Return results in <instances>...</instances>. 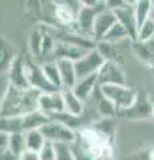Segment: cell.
<instances>
[{"mask_svg": "<svg viewBox=\"0 0 154 160\" xmlns=\"http://www.w3.org/2000/svg\"><path fill=\"white\" fill-rule=\"evenodd\" d=\"M40 91L35 88H16L12 87L2 98V118L26 116L39 109V99L42 96Z\"/></svg>", "mask_w": 154, "mask_h": 160, "instance_id": "1", "label": "cell"}, {"mask_svg": "<svg viewBox=\"0 0 154 160\" xmlns=\"http://www.w3.org/2000/svg\"><path fill=\"white\" fill-rule=\"evenodd\" d=\"M77 143L81 144V146L94 158V160H95L98 156H101L107 148L113 147V144H111L113 140L94 126L81 129V131L78 132Z\"/></svg>", "mask_w": 154, "mask_h": 160, "instance_id": "2", "label": "cell"}, {"mask_svg": "<svg viewBox=\"0 0 154 160\" xmlns=\"http://www.w3.org/2000/svg\"><path fill=\"white\" fill-rule=\"evenodd\" d=\"M102 93L114 104V107L118 112H123L130 109L135 104L138 93L135 89L130 86H117V84H107V86H101Z\"/></svg>", "mask_w": 154, "mask_h": 160, "instance_id": "3", "label": "cell"}, {"mask_svg": "<svg viewBox=\"0 0 154 160\" xmlns=\"http://www.w3.org/2000/svg\"><path fill=\"white\" fill-rule=\"evenodd\" d=\"M24 72H26L28 86L31 88H35L43 93L59 91V89H55L48 83V80L43 73L42 64L38 63L34 58L27 56V55H24Z\"/></svg>", "mask_w": 154, "mask_h": 160, "instance_id": "4", "label": "cell"}, {"mask_svg": "<svg viewBox=\"0 0 154 160\" xmlns=\"http://www.w3.org/2000/svg\"><path fill=\"white\" fill-rule=\"evenodd\" d=\"M106 8H107L106 2H99L95 7H87L84 4H82L81 9H79V13H78V18H77V23H75L78 33L82 35V36L93 39V29H94L95 19Z\"/></svg>", "mask_w": 154, "mask_h": 160, "instance_id": "5", "label": "cell"}, {"mask_svg": "<svg viewBox=\"0 0 154 160\" xmlns=\"http://www.w3.org/2000/svg\"><path fill=\"white\" fill-rule=\"evenodd\" d=\"M40 131L47 142H51L54 144H58V143L72 144L77 142V138H78V132L68 128L67 126H64L63 123L58 122L55 119H51V122L46 124Z\"/></svg>", "mask_w": 154, "mask_h": 160, "instance_id": "6", "label": "cell"}, {"mask_svg": "<svg viewBox=\"0 0 154 160\" xmlns=\"http://www.w3.org/2000/svg\"><path fill=\"white\" fill-rule=\"evenodd\" d=\"M106 63V60L97 48L91 49L88 53H86L83 58L75 62V71H77V78L78 80L88 78L91 75H97L99 69L103 67V64Z\"/></svg>", "mask_w": 154, "mask_h": 160, "instance_id": "7", "label": "cell"}, {"mask_svg": "<svg viewBox=\"0 0 154 160\" xmlns=\"http://www.w3.org/2000/svg\"><path fill=\"white\" fill-rule=\"evenodd\" d=\"M54 19L62 27L75 26L79 9L82 7L81 2H56L54 3Z\"/></svg>", "mask_w": 154, "mask_h": 160, "instance_id": "8", "label": "cell"}, {"mask_svg": "<svg viewBox=\"0 0 154 160\" xmlns=\"http://www.w3.org/2000/svg\"><path fill=\"white\" fill-rule=\"evenodd\" d=\"M107 84H117V86H127L126 75L122 71L119 64L106 62L98 72V86H107Z\"/></svg>", "mask_w": 154, "mask_h": 160, "instance_id": "9", "label": "cell"}, {"mask_svg": "<svg viewBox=\"0 0 154 160\" xmlns=\"http://www.w3.org/2000/svg\"><path fill=\"white\" fill-rule=\"evenodd\" d=\"M135 4L137 2H126L125 6L114 9V13L117 16L118 23H121L127 29L131 42H135L138 36V27L135 22V15H134V7H135Z\"/></svg>", "mask_w": 154, "mask_h": 160, "instance_id": "10", "label": "cell"}, {"mask_svg": "<svg viewBox=\"0 0 154 160\" xmlns=\"http://www.w3.org/2000/svg\"><path fill=\"white\" fill-rule=\"evenodd\" d=\"M39 111L48 115L50 118L64 112V98L62 89L48 93H42L40 99H39Z\"/></svg>", "mask_w": 154, "mask_h": 160, "instance_id": "11", "label": "cell"}, {"mask_svg": "<svg viewBox=\"0 0 154 160\" xmlns=\"http://www.w3.org/2000/svg\"><path fill=\"white\" fill-rule=\"evenodd\" d=\"M118 23L117 16L114 11L111 9H105L97 16L95 23H94V29H93V39L95 43L102 42L105 36L109 33V31Z\"/></svg>", "mask_w": 154, "mask_h": 160, "instance_id": "12", "label": "cell"}, {"mask_svg": "<svg viewBox=\"0 0 154 160\" xmlns=\"http://www.w3.org/2000/svg\"><path fill=\"white\" fill-rule=\"evenodd\" d=\"M91 49L79 47V46H74L70 43H64V42H58L56 40V46L54 49L52 55L50 56L48 60H52V62H56L59 59H70L72 62H77L81 58H83L86 53H88ZM47 60V62H48Z\"/></svg>", "mask_w": 154, "mask_h": 160, "instance_id": "13", "label": "cell"}, {"mask_svg": "<svg viewBox=\"0 0 154 160\" xmlns=\"http://www.w3.org/2000/svg\"><path fill=\"white\" fill-rule=\"evenodd\" d=\"M153 108L154 103H151L146 96H138L135 104L130 109L123 111L121 113L129 120H142L153 118Z\"/></svg>", "mask_w": 154, "mask_h": 160, "instance_id": "14", "label": "cell"}, {"mask_svg": "<svg viewBox=\"0 0 154 160\" xmlns=\"http://www.w3.org/2000/svg\"><path fill=\"white\" fill-rule=\"evenodd\" d=\"M131 49L138 62L147 68H154V39L149 42H131Z\"/></svg>", "mask_w": 154, "mask_h": 160, "instance_id": "15", "label": "cell"}, {"mask_svg": "<svg viewBox=\"0 0 154 160\" xmlns=\"http://www.w3.org/2000/svg\"><path fill=\"white\" fill-rule=\"evenodd\" d=\"M7 75L9 78V82H11L12 87L29 88L27 78H26V72H24V55L18 53L16 56H15Z\"/></svg>", "mask_w": 154, "mask_h": 160, "instance_id": "16", "label": "cell"}, {"mask_svg": "<svg viewBox=\"0 0 154 160\" xmlns=\"http://www.w3.org/2000/svg\"><path fill=\"white\" fill-rule=\"evenodd\" d=\"M90 100H94L93 106H94V108L97 109V112H98V115H99V118L101 119H113L118 113L115 107H114V104L102 93L99 86L95 89V92H94V95L91 96Z\"/></svg>", "mask_w": 154, "mask_h": 160, "instance_id": "17", "label": "cell"}, {"mask_svg": "<svg viewBox=\"0 0 154 160\" xmlns=\"http://www.w3.org/2000/svg\"><path fill=\"white\" fill-rule=\"evenodd\" d=\"M59 72H61L63 89H72L78 82L77 71H75V62L70 59H59L56 60Z\"/></svg>", "mask_w": 154, "mask_h": 160, "instance_id": "18", "label": "cell"}, {"mask_svg": "<svg viewBox=\"0 0 154 160\" xmlns=\"http://www.w3.org/2000/svg\"><path fill=\"white\" fill-rule=\"evenodd\" d=\"M97 88H98V73L78 80L75 87L72 88V92L84 103L91 99Z\"/></svg>", "mask_w": 154, "mask_h": 160, "instance_id": "19", "label": "cell"}, {"mask_svg": "<svg viewBox=\"0 0 154 160\" xmlns=\"http://www.w3.org/2000/svg\"><path fill=\"white\" fill-rule=\"evenodd\" d=\"M50 122H51V118L38 109L35 112L23 116V131L26 133L28 131H34V129H42Z\"/></svg>", "mask_w": 154, "mask_h": 160, "instance_id": "20", "label": "cell"}, {"mask_svg": "<svg viewBox=\"0 0 154 160\" xmlns=\"http://www.w3.org/2000/svg\"><path fill=\"white\" fill-rule=\"evenodd\" d=\"M62 92H63V98H64V112L74 115V116L82 115L84 112V109H86V106H84V103L72 92V89H62Z\"/></svg>", "mask_w": 154, "mask_h": 160, "instance_id": "21", "label": "cell"}, {"mask_svg": "<svg viewBox=\"0 0 154 160\" xmlns=\"http://www.w3.org/2000/svg\"><path fill=\"white\" fill-rule=\"evenodd\" d=\"M97 49L106 62H111L115 64L123 63V53L118 48H115V44L114 43H109V42L102 40V42L97 43Z\"/></svg>", "mask_w": 154, "mask_h": 160, "instance_id": "22", "label": "cell"}, {"mask_svg": "<svg viewBox=\"0 0 154 160\" xmlns=\"http://www.w3.org/2000/svg\"><path fill=\"white\" fill-rule=\"evenodd\" d=\"M42 68H43V73L46 79L48 80V83L55 88V89H63V83H62V78H61V72H59L58 64L56 62L48 60V62H43Z\"/></svg>", "mask_w": 154, "mask_h": 160, "instance_id": "23", "label": "cell"}, {"mask_svg": "<svg viewBox=\"0 0 154 160\" xmlns=\"http://www.w3.org/2000/svg\"><path fill=\"white\" fill-rule=\"evenodd\" d=\"M153 6H154V3L149 2V0H138L137 2L135 7H134V15H135V22H137L138 29L150 19Z\"/></svg>", "mask_w": 154, "mask_h": 160, "instance_id": "24", "label": "cell"}, {"mask_svg": "<svg viewBox=\"0 0 154 160\" xmlns=\"http://www.w3.org/2000/svg\"><path fill=\"white\" fill-rule=\"evenodd\" d=\"M43 38H44V27L36 28L29 35L28 46H29V52H31L34 59H40L42 56V46H43Z\"/></svg>", "mask_w": 154, "mask_h": 160, "instance_id": "25", "label": "cell"}, {"mask_svg": "<svg viewBox=\"0 0 154 160\" xmlns=\"http://www.w3.org/2000/svg\"><path fill=\"white\" fill-rule=\"evenodd\" d=\"M0 131L9 133V135L24 133V131H23V116L2 118V120H0Z\"/></svg>", "mask_w": 154, "mask_h": 160, "instance_id": "26", "label": "cell"}, {"mask_svg": "<svg viewBox=\"0 0 154 160\" xmlns=\"http://www.w3.org/2000/svg\"><path fill=\"white\" fill-rule=\"evenodd\" d=\"M26 135V144L28 151L39 152L43 148V146L46 144V138L43 136V133L40 129H34V131H28L24 133Z\"/></svg>", "mask_w": 154, "mask_h": 160, "instance_id": "27", "label": "cell"}, {"mask_svg": "<svg viewBox=\"0 0 154 160\" xmlns=\"http://www.w3.org/2000/svg\"><path fill=\"white\" fill-rule=\"evenodd\" d=\"M18 53L12 51L11 46L6 39H2V73H8L9 67Z\"/></svg>", "mask_w": 154, "mask_h": 160, "instance_id": "28", "label": "cell"}, {"mask_svg": "<svg viewBox=\"0 0 154 160\" xmlns=\"http://www.w3.org/2000/svg\"><path fill=\"white\" fill-rule=\"evenodd\" d=\"M8 149L13 152L16 156L20 158L23 152L27 151V144H26V135L24 133H13L9 138V146Z\"/></svg>", "mask_w": 154, "mask_h": 160, "instance_id": "29", "label": "cell"}, {"mask_svg": "<svg viewBox=\"0 0 154 160\" xmlns=\"http://www.w3.org/2000/svg\"><path fill=\"white\" fill-rule=\"evenodd\" d=\"M125 39H130V35H129L127 29L122 26L121 23H117L115 26H114L110 31H109V33L105 36V42H109V43H118V42H122V40Z\"/></svg>", "mask_w": 154, "mask_h": 160, "instance_id": "30", "label": "cell"}, {"mask_svg": "<svg viewBox=\"0 0 154 160\" xmlns=\"http://www.w3.org/2000/svg\"><path fill=\"white\" fill-rule=\"evenodd\" d=\"M154 39V20L150 18L143 26L138 29V42H149Z\"/></svg>", "mask_w": 154, "mask_h": 160, "instance_id": "31", "label": "cell"}, {"mask_svg": "<svg viewBox=\"0 0 154 160\" xmlns=\"http://www.w3.org/2000/svg\"><path fill=\"white\" fill-rule=\"evenodd\" d=\"M55 151H56V160H75L71 151V144L58 143L55 144Z\"/></svg>", "mask_w": 154, "mask_h": 160, "instance_id": "32", "label": "cell"}, {"mask_svg": "<svg viewBox=\"0 0 154 160\" xmlns=\"http://www.w3.org/2000/svg\"><path fill=\"white\" fill-rule=\"evenodd\" d=\"M39 158H40V160H56L55 144L51 142H46L43 148L39 151Z\"/></svg>", "mask_w": 154, "mask_h": 160, "instance_id": "33", "label": "cell"}, {"mask_svg": "<svg viewBox=\"0 0 154 160\" xmlns=\"http://www.w3.org/2000/svg\"><path fill=\"white\" fill-rule=\"evenodd\" d=\"M71 151L75 160H94V158L84 149L79 143H72L71 144Z\"/></svg>", "mask_w": 154, "mask_h": 160, "instance_id": "34", "label": "cell"}, {"mask_svg": "<svg viewBox=\"0 0 154 160\" xmlns=\"http://www.w3.org/2000/svg\"><path fill=\"white\" fill-rule=\"evenodd\" d=\"M2 156H0V160H20V158L16 156L13 152H11L9 149H2Z\"/></svg>", "mask_w": 154, "mask_h": 160, "instance_id": "35", "label": "cell"}, {"mask_svg": "<svg viewBox=\"0 0 154 160\" xmlns=\"http://www.w3.org/2000/svg\"><path fill=\"white\" fill-rule=\"evenodd\" d=\"M20 160H40L39 158V152H34V151H27L22 153Z\"/></svg>", "mask_w": 154, "mask_h": 160, "instance_id": "36", "label": "cell"}, {"mask_svg": "<svg viewBox=\"0 0 154 160\" xmlns=\"http://www.w3.org/2000/svg\"><path fill=\"white\" fill-rule=\"evenodd\" d=\"M9 138H11V135H9V133H6V132L0 133V148H2V149H8Z\"/></svg>", "mask_w": 154, "mask_h": 160, "instance_id": "37", "label": "cell"}, {"mask_svg": "<svg viewBox=\"0 0 154 160\" xmlns=\"http://www.w3.org/2000/svg\"><path fill=\"white\" fill-rule=\"evenodd\" d=\"M95 160H114V151H113V147L111 148H107L105 152H103L101 156H98Z\"/></svg>", "mask_w": 154, "mask_h": 160, "instance_id": "38", "label": "cell"}, {"mask_svg": "<svg viewBox=\"0 0 154 160\" xmlns=\"http://www.w3.org/2000/svg\"><path fill=\"white\" fill-rule=\"evenodd\" d=\"M147 160H154V149L151 152H149V155H147Z\"/></svg>", "mask_w": 154, "mask_h": 160, "instance_id": "39", "label": "cell"}, {"mask_svg": "<svg viewBox=\"0 0 154 160\" xmlns=\"http://www.w3.org/2000/svg\"><path fill=\"white\" fill-rule=\"evenodd\" d=\"M153 3H154V2H153ZM150 18H151V19L154 20V6H153V11H151V15H150Z\"/></svg>", "mask_w": 154, "mask_h": 160, "instance_id": "40", "label": "cell"}, {"mask_svg": "<svg viewBox=\"0 0 154 160\" xmlns=\"http://www.w3.org/2000/svg\"><path fill=\"white\" fill-rule=\"evenodd\" d=\"M153 120H154V108H153Z\"/></svg>", "mask_w": 154, "mask_h": 160, "instance_id": "41", "label": "cell"}]
</instances>
